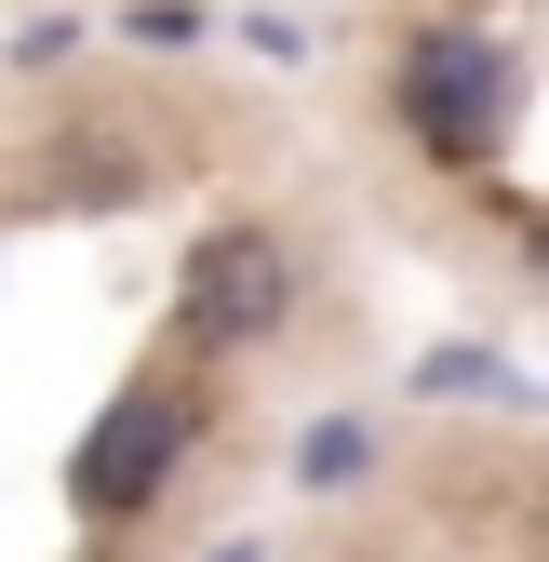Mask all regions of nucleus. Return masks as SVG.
<instances>
[{
    "label": "nucleus",
    "instance_id": "obj_1",
    "mask_svg": "<svg viewBox=\"0 0 549 562\" xmlns=\"http://www.w3.org/2000/svg\"><path fill=\"white\" fill-rule=\"evenodd\" d=\"M402 108H416V134L442 161H483L509 134V67L483 41H416V67H402Z\"/></svg>",
    "mask_w": 549,
    "mask_h": 562
},
{
    "label": "nucleus",
    "instance_id": "obj_3",
    "mask_svg": "<svg viewBox=\"0 0 549 562\" xmlns=\"http://www.w3.org/2000/svg\"><path fill=\"white\" fill-rule=\"evenodd\" d=\"M282 295H295V268H282L268 228H215V241L188 255V322H201V335H268Z\"/></svg>",
    "mask_w": 549,
    "mask_h": 562
},
{
    "label": "nucleus",
    "instance_id": "obj_2",
    "mask_svg": "<svg viewBox=\"0 0 549 562\" xmlns=\"http://www.w3.org/2000/svg\"><path fill=\"white\" fill-rule=\"evenodd\" d=\"M175 442H188V402H175V389H134L108 429L81 442V469H67V482H81V509H94V522L148 509V496H161V469H175Z\"/></svg>",
    "mask_w": 549,
    "mask_h": 562
}]
</instances>
